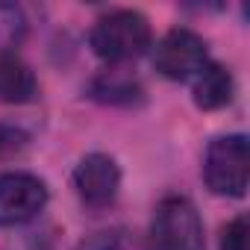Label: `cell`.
<instances>
[{
    "label": "cell",
    "mask_w": 250,
    "mask_h": 250,
    "mask_svg": "<svg viewBox=\"0 0 250 250\" xmlns=\"http://www.w3.org/2000/svg\"><path fill=\"white\" fill-rule=\"evenodd\" d=\"M150 42H153L150 21L136 9H112L100 15L88 33L91 50L109 65L139 59L142 53L150 50Z\"/></svg>",
    "instance_id": "cell-1"
},
{
    "label": "cell",
    "mask_w": 250,
    "mask_h": 250,
    "mask_svg": "<svg viewBox=\"0 0 250 250\" xmlns=\"http://www.w3.org/2000/svg\"><path fill=\"white\" fill-rule=\"evenodd\" d=\"M250 174V145L247 136L232 133L209 142L203 156V180L212 194L221 197H244Z\"/></svg>",
    "instance_id": "cell-2"
},
{
    "label": "cell",
    "mask_w": 250,
    "mask_h": 250,
    "mask_svg": "<svg viewBox=\"0 0 250 250\" xmlns=\"http://www.w3.org/2000/svg\"><path fill=\"white\" fill-rule=\"evenodd\" d=\"M150 250H206L203 221L188 197H165L150 221Z\"/></svg>",
    "instance_id": "cell-3"
},
{
    "label": "cell",
    "mask_w": 250,
    "mask_h": 250,
    "mask_svg": "<svg viewBox=\"0 0 250 250\" xmlns=\"http://www.w3.org/2000/svg\"><path fill=\"white\" fill-rule=\"evenodd\" d=\"M209 65V53H206V42L186 27H174L168 30L156 47H153V68L174 83H186L194 80L203 68Z\"/></svg>",
    "instance_id": "cell-4"
},
{
    "label": "cell",
    "mask_w": 250,
    "mask_h": 250,
    "mask_svg": "<svg viewBox=\"0 0 250 250\" xmlns=\"http://www.w3.org/2000/svg\"><path fill=\"white\" fill-rule=\"evenodd\" d=\"M47 206V186L36 174H0V227H18L33 221Z\"/></svg>",
    "instance_id": "cell-5"
},
{
    "label": "cell",
    "mask_w": 250,
    "mask_h": 250,
    "mask_svg": "<svg viewBox=\"0 0 250 250\" xmlns=\"http://www.w3.org/2000/svg\"><path fill=\"white\" fill-rule=\"evenodd\" d=\"M77 197L88 209H106L115 203L121 188V168L109 153H88L74 168Z\"/></svg>",
    "instance_id": "cell-6"
},
{
    "label": "cell",
    "mask_w": 250,
    "mask_h": 250,
    "mask_svg": "<svg viewBox=\"0 0 250 250\" xmlns=\"http://www.w3.org/2000/svg\"><path fill=\"white\" fill-rule=\"evenodd\" d=\"M235 94V80L232 74L218 65V62H209L197 77H194V85H191V97H194V106L203 109V112H215V109H224Z\"/></svg>",
    "instance_id": "cell-7"
},
{
    "label": "cell",
    "mask_w": 250,
    "mask_h": 250,
    "mask_svg": "<svg viewBox=\"0 0 250 250\" xmlns=\"http://www.w3.org/2000/svg\"><path fill=\"white\" fill-rule=\"evenodd\" d=\"M88 94L97 103H109V106H133V103L145 100L142 83L121 68H109V71L97 74L88 85Z\"/></svg>",
    "instance_id": "cell-8"
},
{
    "label": "cell",
    "mask_w": 250,
    "mask_h": 250,
    "mask_svg": "<svg viewBox=\"0 0 250 250\" xmlns=\"http://www.w3.org/2000/svg\"><path fill=\"white\" fill-rule=\"evenodd\" d=\"M39 94V80L15 53H0V103H30Z\"/></svg>",
    "instance_id": "cell-9"
},
{
    "label": "cell",
    "mask_w": 250,
    "mask_h": 250,
    "mask_svg": "<svg viewBox=\"0 0 250 250\" xmlns=\"http://www.w3.org/2000/svg\"><path fill=\"white\" fill-rule=\"evenodd\" d=\"M27 36V15L15 3H0V47H15Z\"/></svg>",
    "instance_id": "cell-10"
},
{
    "label": "cell",
    "mask_w": 250,
    "mask_h": 250,
    "mask_svg": "<svg viewBox=\"0 0 250 250\" xmlns=\"http://www.w3.org/2000/svg\"><path fill=\"white\" fill-rule=\"evenodd\" d=\"M30 147V133L15 127V124L0 121V159H12Z\"/></svg>",
    "instance_id": "cell-11"
},
{
    "label": "cell",
    "mask_w": 250,
    "mask_h": 250,
    "mask_svg": "<svg viewBox=\"0 0 250 250\" xmlns=\"http://www.w3.org/2000/svg\"><path fill=\"white\" fill-rule=\"evenodd\" d=\"M80 250H136V244L127 238V232L112 229V232H97V235L88 238Z\"/></svg>",
    "instance_id": "cell-12"
},
{
    "label": "cell",
    "mask_w": 250,
    "mask_h": 250,
    "mask_svg": "<svg viewBox=\"0 0 250 250\" xmlns=\"http://www.w3.org/2000/svg\"><path fill=\"white\" fill-rule=\"evenodd\" d=\"M221 250H247V218L238 215L224 227L221 235Z\"/></svg>",
    "instance_id": "cell-13"
}]
</instances>
